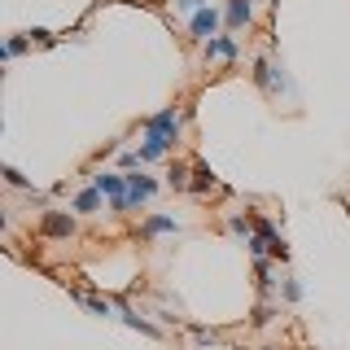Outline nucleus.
I'll use <instances>...</instances> for the list:
<instances>
[{
	"instance_id": "obj_1",
	"label": "nucleus",
	"mask_w": 350,
	"mask_h": 350,
	"mask_svg": "<svg viewBox=\"0 0 350 350\" xmlns=\"http://www.w3.org/2000/svg\"><path fill=\"white\" fill-rule=\"evenodd\" d=\"M254 83H258L267 96H280V92H289V96H293V83L284 79V70H280V66H271L267 57H258V62H254Z\"/></svg>"
},
{
	"instance_id": "obj_2",
	"label": "nucleus",
	"mask_w": 350,
	"mask_h": 350,
	"mask_svg": "<svg viewBox=\"0 0 350 350\" xmlns=\"http://www.w3.org/2000/svg\"><path fill=\"white\" fill-rule=\"evenodd\" d=\"M92 184H96L101 193H109V202H114V211H127V175L101 171V175H92Z\"/></svg>"
},
{
	"instance_id": "obj_3",
	"label": "nucleus",
	"mask_w": 350,
	"mask_h": 350,
	"mask_svg": "<svg viewBox=\"0 0 350 350\" xmlns=\"http://www.w3.org/2000/svg\"><path fill=\"white\" fill-rule=\"evenodd\" d=\"M153 193H158V184H153L149 175H136V171L127 175V211H131V206H140V202H149Z\"/></svg>"
},
{
	"instance_id": "obj_4",
	"label": "nucleus",
	"mask_w": 350,
	"mask_h": 350,
	"mask_svg": "<svg viewBox=\"0 0 350 350\" xmlns=\"http://www.w3.org/2000/svg\"><path fill=\"white\" fill-rule=\"evenodd\" d=\"M215 27H219V9H211V5H206L202 14H193V18H189L193 40H215Z\"/></svg>"
},
{
	"instance_id": "obj_5",
	"label": "nucleus",
	"mask_w": 350,
	"mask_h": 350,
	"mask_svg": "<svg viewBox=\"0 0 350 350\" xmlns=\"http://www.w3.org/2000/svg\"><path fill=\"white\" fill-rule=\"evenodd\" d=\"M40 232H44V237H70V232H75V219L62 215V211H44Z\"/></svg>"
},
{
	"instance_id": "obj_6",
	"label": "nucleus",
	"mask_w": 350,
	"mask_h": 350,
	"mask_svg": "<svg viewBox=\"0 0 350 350\" xmlns=\"http://www.w3.org/2000/svg\"><path fill=\"white\" fill-rule=\"evenodd\" d=\"M206 62H228V66H232V62H237V40H232V36L206 40Z\"/></svg>"
},
{
	"instance_id": "obj_7",
	"label": "nucleus",
	"mask_w": 350,
	"mask_h": 350,
	"mask_svg": "<svg viewBox=\"0 0 350 350\" xmlns=\"http://www.w3.org/2000/svg\"><path fill=\"white\" fill-rule=\"evenodd\" d=\"M250 18H254V5H250V0H228V31L250 27Z\"/></svg>"
},
{
	"instance_id": "obj_8",
	"label": "nucleus",
	"mask_w": 350,
	"mask_h": 350,
	"mask_svg": "<svg viewBox=\"0 0 350 350\" xmlns=\"http://www.w3.org/2000/svg\"><path fill=\"white\" fill-rule=\"evenodd\" d=\"M167 232H180V224H175V219H167V215H149V219H145V228H140V237H145V241L167 237Z\"/></svg>"
},
{
	"instance_id": "obj_9",
	"label": "nucleus",
	"mask_w": 350,
	"mask_h": 350,
	"mask_svg": "<svg viewBox=\"0 0 350 350\" xmlns=\"http://www.w3.org/2000/svg\"><path fill=\"white\" fill-rule=\"evenodd\" d=\"M193 175H197V180H193V189H189V193H197V197H202V193H211V189H219L215 171L206 167V162H193Z\"/></svg>"
},
{
	"instance_id": "obj_10",
	"label": "nucleus",
	"mask_w": 350,
	"mask_h": 350,
	"mask_svg": "<svg viewBox=\"0 0 350 350\" xmlns=\"http://www.w3.org/2000/svg\"><path fill=\"white\" fill-rule=\"evenodd\" d=\"M123 324H127V328H136V333H145V337H162V328H158V324L140 320V315H136V311H127V306H123Z\"/></svg>"
},
{
	"instance_id": "obj_11",
	"label": "nucleus",
	"mask_w": 350,
	"mask_h": 350,
	"mask_svg": "<svg viewBox=\"0 0 350 350\" xmlns=\"http://www.w3.org/2000/svg\"><path fill=\"white\" fill-rule=\"evenodd\" d=\"M101 189H96V184H92V189H83L79 197H75V211H96V206H101Z\"/></svg>"
},
{
	"instance_id": "obj_12",
	"label": "nucleus",
	"mask_w": 350,
	"mask_h": 350,
	"mask_svg": "<svg viewBox=\"0 0 350 350\" xmlns=\"http://www.w3.org/2000/svg\"><path fill=\"white\" fill-rule=\"evenodd\" d=\"M0 175H5V184H14V189H27V175H22L18 167H5Z\"/></svg>"
},
{
	"instance_id": "obj_13",
	"label": "nucleus",
	"mask_w": 350,
	"mask_h": 350,
	"mask_svg": "<svg viewBox=\"0 0 350 350\" xmlns=\"http://www.w3.org/2000/svg\"><path fill=\"white\" fill-rule=\"evenodd\" d=\"M193 342H197V346H215L219 333H211V328H193Z\"/></svg>"
},
{
	"instance_id": "obj_14",
	"label": "nucleus",
	"mask_w": 350,
	"mask_h": 350,
	"mask_svg": "<svg viewBox=\"0 0 350 350\" xmlns=\"http://www.w3.org/2000/svg\"><path fill=\"white\" fill-rule=\"evenodd\" d=\"M22 49H27V40H22V36H14V40H9V44H5V62H14V57H18V53H22Z\"/></svg>"
},
{
	"instance_id": "obj_15",
	"label": "nucleus",
	"mask_w": 350,
	"mask_h": 350,
	"mask_svg": "<svg viewBox=\"0 0 350 350\" xmlns=\"http://www.w3.org/2000/svg\"><path fill=\"white\" fill-rule=\"evenodd\" d=\"M298 298H302V284L289 276V280H284V302H298Z\"/></svg>"
},
{
	"instance_id": "obj_16",
	"label": "nucleus",
	"mask_w": 350,
	"mask_h": 350,
	"mask_svg": "<svg viewBox=\"0 0 350 350\" xmlns=\"http://www.w3.org/2000/svg\"><path fill=\"white\" fill-rule=\"evenodd\" d=\"M175 9H184V14H202L206 0H175Z\"/></svg>"
},
{
	"instance_id": "obj_17",
	"label": "nucleus",
	"mask_w": 350,
	"mask_h": 350,
	"mask_svg": "<svg viewBox=\"0 0 350 350\" xmlns=\"http://www.w3.org/2000/svg\"><path fill=\"white\" fill-rule=\"evenodd\" d=\"M228 228H232L237 237H250V224H245V219H241V215H232V219H228Z\"/></svg>"
},
{
	"instance_id": "obj_18",
	"label": "nucleus",
	"mask_w": 350,
	"mask_h": 350,
	"mask_svg": "<svg viewBox=\"0 0 350 350\" xmlns=\"http://www.w3.org/2000/svg\"><path fill=\"white\" fill-rule=\"evenodd\" d=\"M267 320H271V306H267V302H262V306H254V324L262 328V324H267Z\"/></svg>"
}]
</instances>
